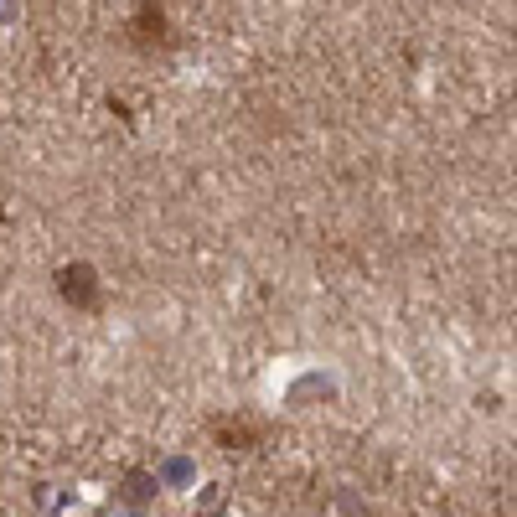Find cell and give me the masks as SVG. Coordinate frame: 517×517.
Listing matches in <instances>:
<instances>
[{
  "label": "cell",
  "instance_id": "6da1fadb",
  "mask_svg": "<svg viewBox=\"0 0 517 517\" xmlns=\"http://www.w3.org/2000/svg\"><path fill=\"white\" fill-rule=\"evenodd\" d=\"M63 295L78 300V306H94V269H88V264L63 269Z\"/></svg>",
  "mask_w": 517,
  "mask_h": 517
}]
</instances>
